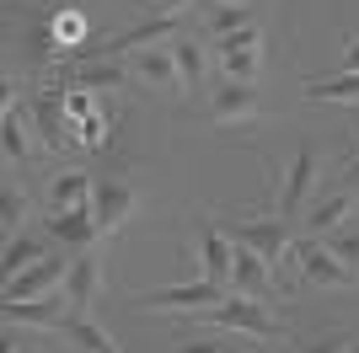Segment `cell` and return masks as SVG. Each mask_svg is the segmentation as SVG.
<instances>
[{
    "instance_id": "25",
    "label": "cell",
    "mask_w": 359,
    "mask_h": 353,
    "mask_svg": "<svg viewBox=\"0 0 359 353\" xmlns=\"http://www.w3.org/2000/svg\"><path fill=\"white\" fill-rule=\"evenodd\" d=\"M241 27H252V6H215V11L204 16V32H210L215 43L231 38V32H241Z\"/></svg>"
},
{
    "instance_id": "4",
    "label": "cell",
    "mask_w": 359,
    "mask_h": 353,
    "mask_svg": "<svg viewBox=\"0 0 359 353\" xmlns=\"http://www.w3.org/2000/svg\"><path fill=\"white\" fill-rule=\"evenodd\" d=\"M225 284H215V279H188V284H172V289H150V294H140V305H150V310H194V316H204L210 305H220L225 300Z\"/></svg>"
},
{
    "instance_id": "18",
    "label": "cell",
    "mask_w": 359,
    "mask_h": 353,
    "mask_svg": "<svg viewBox=\"0 0 359 353\" xmlns=\"http://www.w3.org/2000/svg\"><path fill=\"white\" fill-rule=\"evenodd\" d=\"M75 86L81 91H123L129 86V70L118 59H75Z\"/></svg>"
},
{
    "instance_id": "15",
    "label": "cell",
    "mask_w": 359,
    "mask_h": 353,
    "mask_svg": "<svg viewBox=\"0 0 359 353\" xmlns=\"http://www.w3.org/2000/svg\"><path fill=\"white\" fill-rule=\"evenodd\" d=\"M236 247V263H231V289L236 294H252V300H269L273 294V268L257 257L252 247H241V241H231Z\"/></svg>"
},
{
    "instance_id": "13",
    "label": "cell",
    "mask_w": 359,
    "mask_h": 353,
    "mask_svg": "<svg viewBox=\"0 0 359 353\" xmlns=\"http://www.w3.org/2000/svg\"><path fill=\"white\" fill-rule=\"evenodd\" d=\"M97 289H102V263H97V251H75L70 279H65V305H70V316H91Z\"/></svg>"
},
{
    "instance_id": "34",
    "label": "cell",
    "mask_w": 359,
    "mask_h": 353,
    "mask_svg": "<svg viewBox=\"0 0 359 353\" xmlns=\"http://www.w3.org/2000/svg\"><path fill=\"white\" fill-rule=\"evenodd\" d=\"M6 353H38V348H32V342H11Z\"/></svg>"
},
{
    "instance_id": "12",
    "label": "cell",
    "mask_w": 359,
    "mask_h": 353,
    "mask_svg": "<svg viewBox=\"0 0 359 353\" xmlns=\"http://www.w3.org/2000/svg\"><path fill=\"white\" fill-rule=\"evenodd\" d=\"M348 214H354V188H332V193H322V198L306 204V214H300V235L322 241V235H332Z\"/></svg>"
},
{
    "instance_id": "30",
    "label": "cell",
    "mask_w": 359,
    "mask_h": 353,
    "mask_svg": "<svg viewBox=\"0 0 359 353\" xmlns=\"http://www.w3.org/2000/svg\"><path fill=\"white\" fill-rule=\"evenodd\" d=\"M194 0H150V16H182Z\"/></svg>"
},
{
    "instance_id": "35",
    "label": "cell",
    "mask_w": 359,
    "mask_h": 353,
    "mask_svg": "<svg viewBox=\"0 0 359 353\" xmlns=\"http://www.w3.org/2000/svg\"><path fill=\"white\" fill-rule=\"evenodd\" d=\"M215 6H252V0H215Z\"/></svg>"
},
{
    "instance_id": "38",
    "label": "cell",
    "mask_w": 359,
    "mask_h": 353,
    "mask_svg": "<svg viewBox=\"0 0 359 353\" xmlns=\"http://www.w3.org/2000/svg\"><path fill=\"white\" fill-rule=\"evenodd\" d=\"M348 353H359V342H354V348H348Z\"/></svg>"
},
{
    "instance_id": "23",
    "label": "cell",
    "mask_w": 359,
    "mask_h": 353,
    "mask_svg": "<svg viewBox=\"0 0 359 353\" xmlns=\"http://www.w3.org/2000/svg\"><path fill=\"white\" fill-rule=\"evenodd\" d=\"M306 102H359V75H322L300 86Z\"/></svg>"
},
{
    "instance_id": "33",
    "label": "cell",
    "mask_w": 359,
    "mask_h": 353,
    "mask_svg": "<svg viewBox=\"0 0 359 353\" xmlns=\"http://www.w3.org/2000/svg\"><path fill=\"white\" fill-rule=\"evenodd\" d=\"M344 182H348V188H359V155H354V161L344 166Z\"/></svg>"
},
{
    "instance_id": "17",
    "label": "cell",
    "mask_w": 359,
    "mask_h": 353,
    "mask_svg": "<svg viewBox=\"0 0 359 353\" xmlns=\"http://www.w3.org/2000/svg\"><path fill=\"white\" fill-rule=\"evenodd\" d=\"M27 113L16 102H6V113H0V150H6V166H27V155H32V139H27Z\"/></svg>"
},
{
    "instance_id": "14",
    "label": "cell",
    "mask_w": 359,
    "mask_h": 353,
    "mask_svg": "<svg viewBox=\"0 0 359 353\" xmlns=\"http://www.w3.org/2000/svg\"><path fill=\"white\" fill-rule=\"evenodd\" d=\"M48 326V332H60L70 321V305H65V294H43V300H6V326Z\"/></svg>"
},
{
    "instance_id": "16",
    "label": "cell",
    "mask_w": 359,
    "mask_h": 353,
    "mask_svg": "<svg viewBox=\"0 0 359 353\" xmlns=\"http://www.w3.org/2000/svg\"><path fill=\"white\" fill-rule=\"evenodd\" d=\"M135 75L145 81V86H156V91H177V86H182V75H177V59H172V43L140 48V54H135Z\"/></svg>"
},
{
    "instance_id": "5",
    "label": "cell",
    "mask_w": 359,
    "mask_h": 353,
    "mask_svg": "<svg viewBox=\"0 0 359 353\" xmlns=\"http://www.w3.org/2000/svg\"><path fill=\"white\" fill-rule=\"evenodd\" d=\"M70 263H75V257H65V251H48L43 263H32L27 273L6 279V300H43V294L65 289V279H70Z\"/></svg>"
},
{
    "instance_id": "32",
    "label": "cell",
    "mask_w": 359,
    "mask_h": 353,
    "mask_svg": "<svg viewBox=\"0 0 359 353\" xmlns=\"http://www.w3.org/2000/svg\"><path fill=\"white\" fill-rule=\"evenodd\" d=\"M65 107H70L75 118H86V113H91V97H65Z\"/></svg>"
},
{
    "instance_id": "1",
    "label": "cell",
    "mask_w": 359,
    "mask_h": 353,
    "mask_svg": "<svg viewBox=\"0 0 359 353\" xmlns=\"http://www.w3.org/2000/svg\"><path fill=\"white\" fill-rule=\"evenodd\" d=\"M225 235L241 241V247H252L273 268V284H279V273L290 268V251H295V220H285V214L279 220H231Z\"/></svg>"
},
{
    "instance_id": "2",
    "label": "cell",
    "mask_w": 359,
    "mask_h": 353,
    "mask_svg": "<svg viewBox=\"0 0 359 353\" xmlns=\"http://www.w3.org/2000/svg\"><path fill=\"white\" fill-rule=\"evenodd\" d=\"M204 321L220 326V332H236V338H252V342H273L279 338V321L269 316V305L263 300H252V294H225L220 305L204 310Z\"/></svg>"
},
{
    "instance_id": "7",
    "label": "cell",
    "mask_w": 359,
    "mask_h": 353,
    "mask_svg": "<svg viewBox=\"0 0 359 353\" xmlns=\"http://www.w3.org/2000/svg\"><path fill=\"white\" fill-rule=\"evenodd\" d=\"M43 235L54 241V247H65L75 257V251H91V241H97V214H91V204L81 209H48V220H43Z\"/></svg>"
},
{
    "instance_id": "27",
    "label": "cell",
    "mask_w": 359,
    "mask_h": 353,
    "mask_svg": "<svg viewBox=\"0 0 359 353\" xmlns=\"http://www.w3.org/2000/svg\"><path fill=\"white\" fill-rule=\"evenodd\" d=\"M0 230H6V241H11L16 230H22V220H27V193L16 188V182H6V193H0Z\"/></svg>"
},
{
    "instance_id": "21",
    "label": "cell",
    "mask_w": 359,
    "mask_h": 353,
    "mask_svg": "<svg viewBox=\"0 0 359 353\" xmlns=\"http://www.w3.org/2000/svg\"><path fill=\"white\" fill-rule=\"evenodd\" d=\"M172 59H177V75L188 91H204V75H210V59H204V48L182 32V38H172Z\"/></svg>"
},
{
    "instance_id": "22",
    "label": "cell",
    "mask_w": 359,
    "mask_h": 353,
    "mask_svg": "<svg viewBox=\"0 0 359 353\" xmlns=\"http://www.w3.org/2000/svg\"><path fill=\"white\" fill-rule=\"evenodd\" d=\"M91 182L86 172H60L54 182H48V209H81V204H91Z\"/></svg>"
},
{
    "instance_id": "3",
    "label": "cell",
    "mask_w": 359,
    "mask_h": 353,
    "mask_svg": "<svg viewBox=\"0 0 359 353\" xmlns=\"http://www.w3.org/2000/svg\"><path fill=\"white\" fill-rule=\"evenodd\" d=\"M290 268H300V279L311 284V289H354V273L338 263V251L327 241H311V235H300L295 251H290Z\"/></svg>"
},
{
    "instance_id": "11",
    "label": "cell",
    "mask_w": 359,
    "mask_h": 353,
    "mask_svg": "<svg viewBox=\"0 0 359 353\" xmlns=\"http://www.w3.org/2000/svg\"><path fill=\"white\" fill-rule=\"evenodd\" d=\"M129 209H135V188L123 176H102L91 188V214H97V230L102 235H118L123 220H129Z\"/></svg>"
},
{
    "instance_id": "9",
    "label": "cell",
    "mask_w": 359,
    "mask_h": 353,
    "mask_svg": "<svg viewBox=\"0 0 359 353\" xmlns=\"http://www.w3.org/2000/svg\"><path fill=\"white\" fill-rule=\"evenodd\" d=\"M194 235H198V268H204V279H215V284H225V289H231V263H236V247H231L225 225H215L210 214H198V220H194Z\"/></svg>"
},
{
    "instance_id": "10",
    "label": "cell",
    "mask_w": 359,
    "mask_h": 353,
    "mask_svg": "<svg viewBox=\"0 0 359 353\" xmlns=\"http://www.w3.org/2000/svg\"><path fill=\"white\" fill-rule=\"evenodd\" d=\"M257 43H263L257 27H241L215 43V64H220L225 81H257Z\"/></svg>"
},
{
    "instance_id": "19",
    "label": "cell",
    "mask_w": 359,
    "mask_h": 353,
    "mask_svg": "<svg viewBox=\"0 0 359 353\" xmlns=\"http://www.w3.org/2000/svg\"><path fill=\"white\" fill-rule=\"evenodd\" d=\"M43 257H48V241H43V235L16 230L11 241H6V263H0V268H6V279H16V273H27V268L43 263Z\"/></svg>"
},
{
    "instance_id": "24",
    "label": "cell",
    "mask_w": 359,
    "mask_h": 353,
    "mask_svg": "<svg viewBox=\"0 0 359 353\" xmlns=\"http://www.w3.org/2000/svg\"><path fill=\"white\" fill-rule=\"evenodd\" d=\"M32 123H38V134H43L54 150L70 145V134H65V113H60V97L48 91V97H38V107H32Z\"/></svg>"
},
{
    "instance_id": "8",
    "label": "cell",
    "mask_w": 359,
    "mask_h": 353,
    "mask_svg": "<svg viewBox=\"0 0 359 353\" xmlns=\"http://www.w3.org/2000/svg\"><path fill=\"white\" fill-rule=\"evenodd\" d=\"M311 188H316V150L311 145H295L285 166V188H279V214L285 220H300L306 204H311Z\"/></svg>"
},
{
    "instance_id": "31",
    "label": "cell",
    "mask_w": 359,
    "mask_h": 353,
    "mask_svg": "<svg viewBox=\"0 0 359 353\" xmlns=\"http://www.w3.org/2000/svg\"><path fill=\"white\" fill-rule=\"evenodd\" d=\"M300 353H348V342L344 338H316V342H306Z\"/></svg>"
},
{
    "instance_id": "29",
    "label": "cell",
    "mask_w": 359,
    "mask_h": 353,
    "mask_svg": "<svg viewBox=\"0 0 359 353\" xmlns=\"http://www.w3.org/2000/svg\"><path fill=\"white\" fill-rule=\"evenodd\" d=\"M344 75H359V32H348V43H344Z\"/></svg>"
},
{
    "instance_id": "28",
    "label": "cell",
    "mask_w": 359,
    "mask_h": 353,
    "mask_svg": "<svg viewBox=\"0 0 359 353\" xmlns=\"http://www.w3.org/2000/svg\"><path fill=\"white\" fill-rule=\"evenodd\" d=\"M327 247L338 251V263H344L348 273L359 279V225H348V230H332V235H327Z\"/></svg>"
},
{
    "instance_id": "36",
    "label": "cell",
    "mask_w": 359,
    "mask_h": 353,
    "mask_svg": "<svg viewBox=\"0 0 359 353\" xmlns=\"http://www.w3.org/2000/svg\"><path fill=\"white\" fill-rule=\"evenodd\" d=\"M247 353H263V348H257V342H252V348H247Z\"/></svg>"
},
{
    "instance_id": "6",
    "label": "cell",
    "mask_w": 359,
    "mask_h": 353,
    "mask_svg": "<svg viewBox=\"0 0 359 353\" xmlns=\"http://www.w3.org/2000/svg\"><path fill=\"white\" fill-rule=\"evenodd\" d=\"M257 113H263L257 81H220V86L210 91V118L220 123V129H231V123H252Z\"/></svg>"
},
{
    "instance_id": "26",
    "label": "cell",
    "mask_w": 359,
    "mask_h": 353,
    "mask_svg": "<svg viewBox=\"0 0 359 353\" xmlns=\"http://www.w3.org/2000/svg\"><path fill=\"white\" fill-rule=\"evenodd\" d=\"M252 338H236V332H215V338H188L177 342V353H247Z\"/></svg>"
},
{
    "instance_id": "20",
    "label": "cell",
    "mask_w": 359,
    "mask_h": 353,
    "mask_svg": "<svg viewBox=\"0 0 359 353\" xmlns=\"http://www.w3.org/2000/svg\"><path fill=\"white\" fill-rule=\"evenodd\" d=\"M60 332H65V342H70L75 353H118V342L107 338V332L91 321V316H70Z\"/></svg>"
},
{
    "instance_id": "37",
    "label": "cell",
    "mask_w": 359,
    "mask_h": 353,
    "mask_svg": "<svg viewBox=\"0 0 359 353\" xmlns=\"http://www.w3.org/2000/svg\"><path fill=\"white\" fill-rule=\"evenodd\" d=\"M354 209H359V188H354Z\"/></svg>"
}]
</instances>
